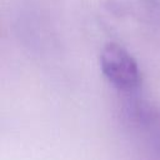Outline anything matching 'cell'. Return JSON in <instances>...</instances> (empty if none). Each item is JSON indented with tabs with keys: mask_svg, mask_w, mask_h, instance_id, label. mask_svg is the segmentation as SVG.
<instances>
[{
	"mask_svg": "<svg viewBox=\"0 0 160 160\" xmlns=\"http://www.w3.org/2000/svg\"><path fill=\"white\" fill-rule=\"evenodd\" d=\"M100 68L108 81L121 91H132L141 82L135 59L121 46L108 44L100 55Z\"/></svg>",
	"mask_w": 160,
	"mask_h": 160,
	"instance_id": "cell-1",
	"label": "cell"
}]
</instances>
